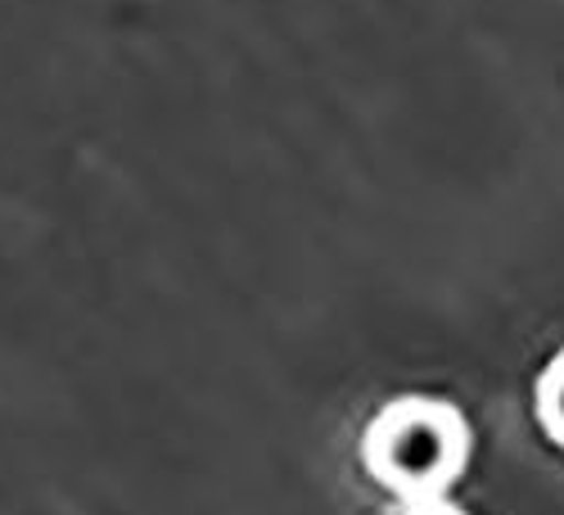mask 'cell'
Masks as SVG:
<instances>
[{
  "instance_id": "obj_1",
  "label": "cell",
  "mask_w": 564,
  "mask_h": 515,
  "mask_svg": "<svg viewBox=\"0 0 564 515\" xmlns=\"http://www.w3.org/2000/svg\"><path fill=\"white\" fill-rule=\"evenodd\" d=\"M366 461L389 489L406 497H434L460 471V430L456 416L438 403L406 398L366 434Z\"/></svg>"
},
{
  "instance_id": "obj_2",
  "label": "cell",
  "mask_w": 564,
  "mask_h": 515,
  "mask_svg": "<svg viewBox=\"0 0 564 515\" xmlns=\"http://www.w3.org/2000/svg\"><path fill=\"white\" fill-rule=\"evenodd\" d=\"M415 515H452V511H434V506H430V511H415Z\"/></svg>"
}]
</instances>
